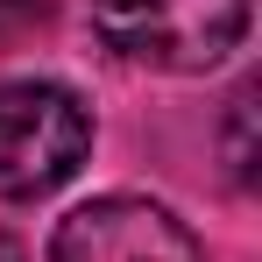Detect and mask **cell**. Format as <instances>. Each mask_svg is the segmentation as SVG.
Segmentation results:
<instances>
[{"instance_id":"7a4b0ae2","label":"cell","mask_w":262,"mask_h":262,"mask_svg":"<svg viewBox=\"0 0 262 262\" xmlns=\"http://www.w3.org/2000/svg\"><path fill=\"white\" fill-rule=\"evenodd\" d=\"M92 149L85 99L57 78L0 85V199H50L71 184Z\"/></svg>"},{"instance_id":"6da1fadb","label":"cell","mask_w":262,"mask_h":262,"mask_svg":"<svg viewBox=\"0 0 262 262\" xmlns=\"http://www.w3.org/2000/svg\"><path fill=\"white\" fill-rule=\"evenodd\" d=\"M92 29L142 71H213L248 36V0H92Z\"/></svg>"},{"instance_id":"277c9868","label":"cell","mask_w":262,"mask_h":262,"mask_svg":"<svg viewBox=\"0 0 262 262\" xmlns=\"http://www.w3.org/2000/svg\"><path fill=\"white\" fill-rule=\"evenodd\" d=\"M248 121H255V85H241L227 99V163H234V184L255 177V142H248Z\"/></svg>"},{"instance_id":"5b68a950","label":"cell","mask_w":262,"mask_h":262,"mask_svg":"<svg viewBox=\"0 0 262 262\" xmlns=\"http://www.w3.org/2000/svg\"><path fill=\"white\" fill-rule=\"evenodd\" d=\"M50 21V0H0V50L21 43L29 29H43Z\"/></svg>"},{"instance_id":"8992f818","label":"cell","mask_w":262,"mask_h":262,"mask_svg":"<svg viewBox=\"0 0 262 262\" xmlns=\"http://www.w3.org/2000/svg\"><path fill=\"white\" fill-rule=\"evenodd\" d=\"M0 262H29V255H21V241H14L7 227H0Z\"/></svg>"},{"instance_id":"3957f363","label":"cell","mask_w":262,"mask_h":262,"mask_svg":"<svg viewBox=\"0 0 262 262\" xmlns=\"http://www.w3.org/2000/svg\"><path fill=\"white\" fill-rule=\"evenodd\" d=\"M50 262H206V248L170 206L114 191L57 220Z\"/></svg>"}]
</instances>
